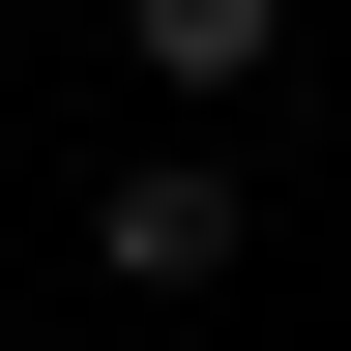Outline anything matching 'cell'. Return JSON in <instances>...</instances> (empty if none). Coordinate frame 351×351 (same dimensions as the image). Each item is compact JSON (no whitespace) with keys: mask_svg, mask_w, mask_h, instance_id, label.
I'll return each instance as SVG.
<instances>
[{"mask_svg":"<svg viewBox=\"0 0 351 351\" xmlns=\"http://www.w3.org/2000/svg\"><path fill=\"white\" fill-rule=\"evenodd\" d=\"M117 29H147V59H176V88H234V59H263V29H293V0H117Z\"/></svg>","mask_w":351,"mask_h":351,"instance_id":"1","label":"cell"}]
</instances>
